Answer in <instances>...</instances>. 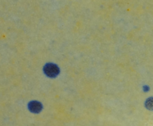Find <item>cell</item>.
Wrapping results in <instances>:
<instances>
[{"mask_svg": "<svg viewBox=\"0 0 153 126\" xmlns=\"http://www.w3.org/2000/svg\"><path fill=\"white\" fill-rule=\"evenodd\" d=\"M44 72L49 77H55L59 73V69L55 64H48L45 67Z\"/></svg>", "mask_w": 153, "mask_h": 126, "instance_id": "1", "label": "cell"}, {"mask_svg": "<svg viewBox=\"0 0 153 126\" xmlns=\"http://www.w3.org/2000/svg\"><path fill=\"white\" fill-rule=\"evenodd\" d=\"M28 108L32 113H38L42 110V105L37 101H32L28 105Z\"/></svg>", "mask_w": 153, "mask_h": 126, "instance_id": "2", "label": "cell"}, {"mask_svg": "<svg viewBox=\"0 0 153 126\" xmlns=\"http://www.w3.org/2000/svg\"><path fill=\"white\" fill-rule=\"evenodd\" d=\"M145 106L149 110H153V97L149 98L145 102Z\"/></svg>", "mask_w": 153, "mask_h": 126, "instance_id": "3", "label": "cell"}]
</instances>
